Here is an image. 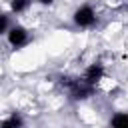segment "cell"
<instances>
[{
  "label": "cell",
  "mask_w": 128,
  "mask_h": 128,
  "mask_svg": "<svg viewBox=\"0 0 128 128\" xmlns=\"http://www.w3.org/2000/svg\"><path fill=\"white\" fill-rule=\"evenodd\" d=\"M6 40H8L10 48H14V50H22L24 46H28V44H30L32 34H30V30H28L26 26L14 24V26L8 30V34H6Z\"/></svg>",
  "instance_id": "obj_3"
},
{
  "label": "cell",
  "mask_w": 128,
  "mask_h": 128,
  "mask_svg": "<svg viewBox=\"0 0 128 128\" xmlns=\"http://www.w3.org/2000/svg\"><path fill=\"white\" fill-rule=\"evenodd\" d=\"M12 28V18L8 12H0V36H6L8 30Z\"/></svg>",
  "instance_id": "obj_8"
},
{
  "label": "cell",
  "mask_w": 128,
  "mask_h": 128,
  "mask_svg": "<svg viewBox=\"0 0 128 128\" xmlns=\"http://www.w3.org/2000/svg\"><path fill=\"white\" fill-rule=\"evenodd\" d=\"M72 22H74L76 28L88 30V28H94V26H96L98 14H96V10H94L90 4H80V6L72 12Z\"/></svg>",
  "instance_id": "obj_2"
},
{
  "label": "cell",
  "mask_w": 128,
  "mask_h": 128,
  "mask_svg": "<svg viewBox=\"0 0 128 128\" xmlns=\"http://www.w3.org/2000/svg\"><path fill=\"white\" fill-rule=\"evenodd\" d=\"M110 128H128V112H116V114H112Z\"/></svg>",
  "instance_id": "obj_6"
},
{
  "label": "cell",
  "mask_w": 128,
  "mask_h": 128,
  "mask_svg": "<svg viewBox=\"0 0 128 128\" xmlns=\"http://www.w3.org/2000/svg\"><path fill=\"white\" fill-rule=\"evenodd\" d=\"M38 4H42V6H50V4H54L56 0H36Z\"/></svg>",
  "instance_id": "obj_9"
},
{
  "label": "cell",
  "mask_w": 128,
  "mask_h": 128,
  "mask_svg": "<svg viewBox=\"0 0 128 128\" xmlns=\"http://www.w3.org/2000/svg\"><path fill=\"white\" fill-rule=\"evenodd\" d=\"M0 128H24V118L20 112H10L2 122H0Z\"/></svg>",
  "instance_id": "obj_5"
},
{
  "label": "cell",
  "mask_w": 128,
  "mask_h": 128,
  "mask_svg": "<svg viewBox=\"0 0 128 128\" xmlns=\"http://www.w3.org/2000/svg\"><path fill=\"white\" fill-rule=\"evenodd\" d=\"M32 0H10V12L12 14H22L30 8Z\"/></svg>",
  "instance_id": "obj_7"
},
{
  "label": "cell",
  "mask_w": 128,
  "mask_h": 128,
  "mask_svg": "<svg viewBox=\"0 0 128 128\" xmlns=\"http://www.w3.org/2000/svg\"><path fill=\"white\" fill-rule=\"evenodd\" d=\"M62 86L68 90V96L72 100H86L94 94V86L86 84L82 78H62Z\"/></svg>",
  "instance_id": "obj_1"
},
{
  "label": "cell",
  "mask_w": 128,
  "mask_h": 128,
  "mask_svg": "<svg viewBox=\"0 0 128 128\" xmlns=\"http://www.w3.org/2000/svg\"><path fill=\"white\" fill-rule=\"evenodd\" d=\"M104 64H100V62H92V64H88L86 66V70H84V74H82V80L86 82V84H90V86H94L96 88V84L104 78Z\"/></svg>",
  "instance_id": "obj_4"
}]
</instances>
